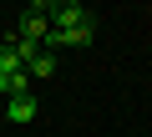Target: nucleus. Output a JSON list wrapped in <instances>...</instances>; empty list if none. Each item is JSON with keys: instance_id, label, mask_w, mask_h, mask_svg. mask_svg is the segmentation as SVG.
I'll return each instance as SVG.
<instances>
[{"instance_id": "nucleus-1", "label": "nucleus", "mask_w": 152, "mask_h": 137, "mask_svg": "<svg viewBox=\"0 0 152 137\" xmlns=\"http://www.w3.org/2000/svg\"><path fill=\"white\" fill-rule=\"evenodd\" d=\"M71 26H96L91 10L81 5V0H56V10H51V31H71Z\"/></svg>"}, {"instance_id": "nucleus-2", "label": "nucleus", "mask_w": 152, "mask_h": 137, "mask_svg": "<svg viewBox=\"0 0 152 137\" xmlns=\"http://www.w3.org/2000/svg\"><path fill=\"white\" fill-rule=\"evenodd\" d=\"M91 36H96V26H71V31H46L41 51H61V46H91Z\"/></svg>"}, {"instance_id": "nucleus-3", "label": "nucleus", "mask_w": 152, "mask_h": 137, "mask_svg": "<svg viewBox=\"0 0 152 137\" xmlns=\"http://www.w3.org/2000/svg\"><path fill=\"white\" fill-rule=\"evenodd\" d=\"M46 31H51V15H41V10H20V26H15V36L20 41H46Z\"/></svg>"}, {"instance_id": "nucleus-4", "label": "nucleus", "mask_w": 152, "mask_h": 137, "mask_svg": "<svg viewBox=\"0 0 152 137\" xmlns=\"http://www.w3.org/2000/svg\"><path fill=\"white\" fill-rule=\"evenodd\" d=\"M36 112H41L36 92H26V97H5V117H0V122H31Z\"/></svg>"}, {"instance_id": "nucleus-5", "label": "nucleus", "mask_w": 152, "mask_h": 137, "mask_svg": "<svg viewBox=\"0 0 152 137\" xmlns=\"http://www.w3.org/2000/svg\"><path fill=\"white\" fill-rule=\"evenodd\" d=\"M26 76H31V81H51V76H56V56H51V51H36V56L26 61Z\"/></svg>"}, {"instance_id": "nucleus-6", "label": "nucleus", "mask_w": 152, "mask_h": 137, "mask_svg": "<svg viewBox=\"0 0 152 137\" xmlns=\"http://www.w3.org/2000/svg\"><path fill=\"white\" fill-rule=\"evenodd\" d=\"M0 71H5V76H10V71H26V61H20L15 41H10V46H0Z\"/></svg>"}, {"instance_id": "nucleus-7", "label": "nucleus", "mask_w": 152, "mask_h": 137, "mask_svg": "<svg viewBox=\"0 0 152 137\" xmlns=\"http://www.w3.org/2000/svg\"><path fill=\"white\" fill-rule=\"evenodd\" d=\"M26 10H41V15H51V10H56V0H26Z\"/></svg>"}, {"instance_id": "nucleus-8", "label": "nucleus", "mask_w": 152, "mask_h": 137, "mask_svg": "<svg viewBox=\"0 0 152 137\" xmlns=\"http://www.w3.org/2000/svg\"><path fill=\"white\" fill-rule=\"evenodd\" d=\"M0 97H10V76L5 71H0Z\"/></svg>"}]
</instances>
